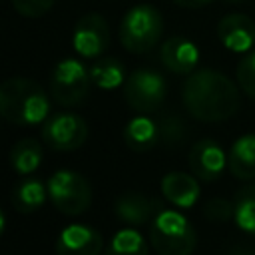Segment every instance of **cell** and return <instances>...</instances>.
Returning <instances> with one entry per match:
<instances>
[{
	"label": "cell",
	"instance_id": "obj_8",
	"mask_svg": "<svg viewBox=\"0 0 255 255\" xmlns=\"http://www.w3.org/2000/svg\"><path fill=\"white\" fill-rule=\"evenodd\" d=\"M42 139L56 151H74L88 139V124L80 114L58 112L42 124Z\"/></svg>",
	"mask_w": 255,
	"mask_h": 255
},
{
	"label": "cell",
	"instance_id": "obj_11",
	"mask_svg": "<svg viewBox=\"0 0 255 255\" xmlns=\"http://www.w3.org/2000/svg\"><path fill=\"white\" fill-rule=\"evenodd\" d=\"M102 249V233L84 223H72L64 227L56 241L58 255H100Z\"/></svg>",
	"mask_w": 255,
	"mask_h": 255
},
{
	"label": "cell",
	"instance_id": "obj_25",
	"mask_svg": "<svg viewBox=\"0 0 255 255\" xmlns=\"http://www.w3.org/2000/svg\"><path fill=\"white\" fill-rule=\"evenodd\" d=\"M203 213L213 223H225V221L233 219V201L223 199V197H213L205 203Z\"/></svg>",
	"mask_w": 255,
	"mask_h": 255
},
{
	"label": "cell",
	"instance_id": "obj_1",
	"mask_svg": "<svg viewBox=\"0 0 255 255\" xmlns=\"http://www.w3.org/2000/svg\"><path fill=\"white\" fill-rule=\"evenodd\" d=\"M181 102L187 114L199 122H225L237 114L241 98L237 86L217 70H195L181 88Z\"/></svg>",
	"mask_w": 255,
	"mask_h": 255
},
{
	"label": "cell",
	"instance_id": "obj_10",
	"mask_svg": "<svg viewBox=\"0 0 255 255\" xmlns=\"http://www.w3.org/2000/svg\"><path fill=\"white\" fill-rule=\"evenodd\" d=\"M187 163L199 181H215L227 165V155L215 139H199L191 145Z\"/></svg>",
	"mask_w": 255,
	"mask_h": 255
},
{
	"label": "cell",
	"instance_id": "obj_21",
	"mask_svg": "<svg viewBox=\"0 0 255 255\" xmlns=\"http://www.w3.org/2000/svg\"><path fill=\"white\" fill-rule=\"evenodd\" d=\"M90 78H92V84H96L102 90H116L124 86L126 70L122 62L116 58H102V60H96V64H92Z\"/></svg>",
	"mask_w": 255,
	"mask_h": 255
},
{
	"label": "cell",
	"instance_id": "obj_6",
	"mask_svg": "<svg viewBox=\"0 0 255 255\" xmlns=\"http://www.w3.org/2000/svg\"><path fill=\"white\" fill-rule=\"evenodd\" d=\"M92 86L90 70L80 60L66 58L56 64L50 76V94L52 98L66 108L78 106L86 100Z\"/></svg>",
	"mask_w": 255,
	"mask_h": 255
},
{
	"label": "cell",
	"instance_id": "obj_23",
	"mask_svg": "<svg viewBox=\"0 0 255 255\" xmlns=\"http://www.w3.org/2000/svg\"><path fill=\"white\" fill-rule=\"evenodd\" d=\"M235 78H237L241 92L249 96L251 100H255V50L247 52V56L241 58L235 70Z\"/></svg>",
	"mask_w": 255,
	"mask_h": 255
},
{
	"label": "cell",
	"instance_id": "obj_7",
	"mask_svg": "<svg viewBox=\"0 0 255 255\" xmlns=\"http://www.w3.org/2000/svg\"><path fill=\"white\" fill-rule=\"evenodd\" d=\"M167 84L155 70L139 68L131 72L124 82V98L128 106L139 114L157 112L165 100Z\"/></svg>",
	"mask_w": 255,
	"mask_h": 255
},
{
	"label": "cell",
	"instance_id": "obj_3",
	"mask_svg": "<svg viewBox=\"0 0 255 255\" xmlns=\"http://www.w3.org/2000/svg\"><path fill=\"white\" fill-rule=\"evenodd\" d=\"M149 243L159 255H191L197 235L183 213L161 209L149 223Z\"/></svg>",
	"mask_w": 255,
	"mask_h": 255
},
{
	"label": "cell",
	"instance_id": "obj_27",
	"mask_svg": "<svg viewBox=\"0 0 255 255\" xmlns=\"http://www.w3.org/2000/svg\"><path fill=\"white\" fill-rule=\"evenodd\" d=\"M177 6H181V8H189V10H197V8H203V6H207L211 0H173Z\"/></svg>",
	"mask_w": 255,
	"mask_h": 255
},
{
	"label": "cell",
	"instance_id": "obj_16",
	"mask_svg": "<svg viewBox=\"0 0 255 255\" xmlns=\"http://www.w3.org/2000/svg\"><path fill=\"white\" fill-rule=\"evenodd\" d=\"M124 141L133 151H149L159 139V124L147 118L145 114L131 118L124 128Z\"/></svg>",
	"mask_w": 255,
	"mask_h": 255
},
{
	"label": "cell",
	"instance_id": "obj_13",
	"mask_svg": "<svg viewBox=\"0 0 255 255\" xmlns=\"http://www.w3.org/2000/svg\"><path fill=\"white\" fill-rule=\"evenodd\" d=\"M163 209L161 201H157L155 197H149L145 193L139 191H126L116 199L114 211L118 215L120 221L137 227L143 223H151V219Z\"/></svg>",
	"mask_w": 255,
	"mask_h": 255
},
{
	"label": "cell",
	"instance_id": "obj_28",
	"mask_svg": "<svg viewBox=\"0 0 255 255\" xmlns=\"http://www.w3.org/2000/svg\"><path fill=\"white\" fill-rule=\"evenodd\" d=\"M4 227H6V217H4V213H2V209H0V237H2V233H4Z\"/></svg>",
	"mask_w": 255,
	"mask_h": 255
},
{
	"label": "cell",
	"instance_id": "obj_15",
	"mask_svg": "<svg viewBox=\"0 0 255 255\" xmlns=\"http://www.w3.org/2000/svg\"><path fill=\"white\" fill-rule=\"evenodd\" d=\"M161 193L171 205L189 209L197 203L201 189H199V181L193 173L189 175L183 171H169L161 179Z\"/></svg>",
	"mask_w": 255,
	"mask_h": 255
},
{
	"label": "cell",
	"instance_id": "obj_29",
	"mask_svg": "<svg viewBox=\"0 0 255 255\" xmlns=\"http://www.w3.org/2000/svg\"><path fill=\"white\" fill-rule=\"evenodd\" d=\"M225 2H229V4H239V2H243V0H225Z\"/></svg>",
	"mask_w": 255,
	"mask_h": 255
},
{
	"label": "cell",
	"instance_id": "obj_18",
	"mask_svg": "<svg viewBox=\"0 0 255 255\" xmlns=\"http://www.w3.org/2000/svg\"><path fill=\"white\" fill-rule=\"evenodd\" d=\"M48 199V185L38 177H24L12 193V203L20 213L38 211Z\"/></svg>",
	"mask_w": 255,
	"mask_h": 255
},
{
	"label": "cell",
	"instance_id": "obj_5",
	"mask_svg": "<svg viewBox=\"0 0 255 255\" xmlns=\"http://www.w3.org/2000/svg\"><path fill=\"white\" fill-rule=\"evenodd\" d=\"M48 197L64 215H80L92 203V185L74 169H58L48 179Z\"/></svg>",
	"mask_w": 255,
	"mask_h": 255
},
{
	"label": "cell",
	"instance_id": "obj_14",
	"mask_svg": "<svg viewBox=\"0 0 255 255\" xmlns=\"http://www.w3.org/2000/svg\"><path fill=\"white\" fill-rule=\"evenodd\" d=\"M159 60L169 72L179 76H189L191 72H195V66L199 62V50L191 40L173 36L161 44Z\"/></svg>",
	"mask_w": 255,
	"mask_h": 255
},
{
	"label": "cell",
	"instance_id": "obj_12",
	"mask_svg": "<svg viewBox=\"0 0 255 255\" xmlns=\"http://www.w3.org/2000/svg\"><path fill=\"white\" fill-rule=\"evenodd\" d=\"M217 38L229 52L245 54L255 44V22L247 14H227L217 24Z\"/></svg>",
	"mask_w": 255,
	"mask_h": 255
},
{
	"label": "cell",
	"instance_id": "obj_19",
	"mask_svg": "<svg viewBox=\"0 0 255 255\" xmlns=\"http://www.w3.org/2000/svg\"><path fill=\"white\" fill-rule=\"evenodd\" d=\"M42 155V143L34 137H24L10 149V165L16 173L30 175L40 167Z\"/></svg>",
	"mask_w": 255,
	"mask_h": 255
},
{
	"label": "cell",
	"instance_id": "obj_24",
	"mask_svg": "<svg viewBox=\"0 0 255 255\" xmlns=\"http://www.w3.org/2000/svg\"><path fill=\"white\" fill-rule=\"evenodd\" d=\"M183 137H185V124L179 118L167 116L159 122V139L165 145H177Z\"/></svg>",
	"mask_w": 255,
	"mask_h": 255
},
{
	"label": "cell",
	"instance_id": "obj_26",
	"mask_svg": "<svg viewBox=\"0 0 255 255\" xmlns=\"http://www.w3.org/2000/svg\"><path fill=\"white\" fill-rule=\"evenodd\" d=\"M54 2L56 0H12V6L26 18H42L52 10Z\"/></svg>",
	"mask_w": 255,
	"mask_h": 255
},
{
	"label": "cell",
	"instance_id": "obj_20",
	"mask_svg": "<svg viewBox=\"0 0 255 255\" xmlns=\"http://www.w3.org/2000/svg\"><path fill=\"white\" fill-rule=\"evenodd\" d=\"M104 255H149V247L137 229L124 227L114 233Z\"/></svg>",
	"mask_w": 255,
	"mask_h": 255
},
{
	"label": "cell",
	"instance_id": "obj_22",
	"mask_svg": "<svg viewBox=\"0 0 255 255\" xmlns=\"http://www.w3.org/2000/svg\"><path fill=\"white\" fill-rule=\"evenodd\" d=\"M233 221L241 231L255 235V183H249L235 193Z\"/></svg>",
	"mask_w": 255,
	"mask_h": 255
},
{
	"label": "cell",
	"instance_id": "obj_4",
	"mask_svg": "<svg viewBox=\"0 0 255 255\" xmlns=\"http://www.w3.org/2000/svg\"><path fill=\"white\" fill-rule=\"evenodd\" d=\"M163 34V18L151 4L131 6L120 24V42L131 54L149 52Z\"/></svg>",
	"mask_w": 255,
	"mask_h": 255
},
{
	"label": "cell",
	"instance_id": "obj_9",
	"mask_svg": "<svg viewBox=\"0 0 255 255\" xmlns=\"http://www.w3.org/2000/svg\"><path fill=\"white\" fill-rule=\"evenodd\" d=\"M72 46L76 54L84 58L102 56L110 46V26L106 18L94 12L80 18L72 34Z\"/></svg>",
	"mask_w": 255,
	"mask_h": 255
},
{
	"label": "cell",
	"instance_id": "obj_2",
	"mask_svg": "<svg viewBox=\"0 0 255 255\" xmlns=\"http://www.w3.org/2000/svg\"><path fill=\"white\" fill-rule=\"evenodd\" d=\"M46 90L30 78H8L0 84V116L16 126H38L48 120Z\"/></svg>",
	"mask_w": 255,
	"mask_h": 255
},
{
	"label": "cell",
	"instance_id": "obj_30",
	"mask_svg": "<svg viewBox=\"0 0 255 255\" xmlns=\"http://www.w3.org/2000/svg\"><path fill=\"white\" fill-rule=\"evenodd\" d=\"M249 255H255V253H249Z\"/></svg>",
	"mask_w": 255,
	"mask_h": 255
},
{
	"label": "cell",
	"instance_id": "obj_17",
	"mask_svg": "<svg viewBox=\"0 0 255 255\" xmlns=\"http://www.w3.org/2000/svg\"><path fill=\"white\" fill-rule=\"evenodd\" d=\"M227 167L237 179L255 177V133H245L235 139L227 153Z\"/></svg>",
	"mask_w": 255,
	"mask_h": 255
}]
</instances>
